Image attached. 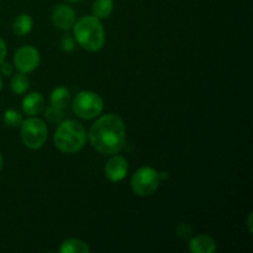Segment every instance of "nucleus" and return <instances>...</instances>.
Returning <instances> with one entry per match:
<instances>
[{
	"label": "nucleus",
	"mask_w": 253,
	"mask_h": 253,
	"mask_svg": "<svg viewBox=\"0 0 253 253\" xmlns=\"http://www.w3.org/2000/svg\"><path fill=\"white\" fill-rule=\"evenodd\" d=\"M63 109L56 108L53 105H49L48 108L44 111V116H46L47 120L52 124H58L61 123L62 119H63Z\"/></svg>",
	"instance_id": "a211bd4d"
},
{
	"label": "nucleus",
	"mask_w": 253,
	"mask_h": 253,
	"mask_svg": "<svg viewBox=\"0 0 253 253\" xmlns=\"http://www.w3.org/2000/svg\"><path fill=\"white\" fill-rule=\"evenodd\" d=\"M86 132L81 123L74 120L63 121L54 133V143L62 152L76 153L83 148Z\"/></svg>",
	"instance_id": "7ed1b4c3"
},
{
	"label": "nucleus",
	"mask_w": 253,
	"mask_h": 253,
	"mask_svg": "<svg viewBox=\"0 0 253 253\" xmlns=\"http://www.w3.org/2000/svg\"><path fill=\"white\" fill-rule=\"evenodd\" d=\"M52 22L61 30H71L76 24V12L66 4L57 5L52 11Z\"/></svg>",
	"instance_id": "6e6552de"
},
{
	"label": "nucleus",
	"mask_w": 253,
	"mask_h": 253,
	"mask_svg": "<svg viewBox=\"0 0 253 253\" xmlns=\"http://www.w3.org/2000/svg\"><path fill=\"white\" fill-rule=\"evenodd\" d=\"M189 250L194 253H212L216 251V244L211 237L207 235H199V236L192 239L189 244Z\"/></svg>",
	"instance_id": "9b49d317"
},
{
	"label": "nucleus",
	"mask_w": 253,
	"mask_h": 253,
	"mask_svg": "<svg viewBox=\"0 0 253 253\" xmlns=\"http://www.w3.org/2000/svg\"><path fill=\"white\" fill-rule=\"evenodd\" d=\"M114 10V1L113 0H95L91 6L93 16L96 19H106L111 15Z\"/></svg>",
	"instance_id": "ddd939ff"
},
{
	"label": "nucleus",
	"mask_w": 253,
	"mask_h": 253,
	"mask_svg": "<svg viewBox=\"0 0 253 253\" xmlns=\"http://www.w3.org/2000/svg\"><path fill=\"white\" fill-rule=\"evenodd\" d=\"M89 140L98 152L104 155H115L125 146V124L114 114L103 116L90 127Z\"/></svg>",
	"instance_id": "f257e3e1"
},
{
	"label": "nucleus",
	"mask_w": 253,
	"mask_h": 253,
	"mask_svg": "<svg viewBox=\"0 0 253 253\" xmlns=\"http://www.w3.org/2000/svg\"><path fill=\"white\" fill-rule=\"evenodd\" d=\"M2 86V79H1V76H0V89H1Z\"/></svg>",
	"instance_id": "b1692460"
},
{
	"label": "nucleus",
	"mask_w": 253,
	"mask_h": 253,
	"mask_svg": "<svg viewBox=\"0 0 253 253\" xmlns=\"http://www.w3.org/2000/svg\"><path fill=\"white\" fill-rule=\"evenodd\" d=\"M161 183L160 173L151 167H142L133 174L131 188L140 197H148L157 190Z\"/></svg>",
	"instance_id": "39448f33"
},
{
	"label": "nucleus",
	"mask_w": 253,
	"mask_h": 253,
	"mask_svg": "<svg viewBox=\"0 0 253 253\" xmlns=\"http://www.w3.org/2000/svg\"><path fill=\"white\" fill-rule=\"evenodd\" d=\"M44 106V99L40 93H31L22 100V110L27 115H37Z\"/></svg>",
	"instance_id": "9d476101"
},
{
	"label": "nucleus",
	"mask_w": 253,
	"mask_h": 253,
	"mask_svg": "<svg viewBox=\"0 0 253 253\" xmlns=\"http://www.w3.org/2000/svg\"><path fill=\"white\" fill-rule=\"evenodd\" d=\"M61 253H89L90 249L85 242L81 241L77 239H69L62 244L61 249H59Z\"/></svg>",
	"instance_id": "2eb2a0df"
},
{
	"label": "nucleus",
	"mask_w": 253,
	"mask_h": 253,
	"mask_svg": "<svg viewBox=\"0 0 253 253\" xmlns=\"http://www.w3.org/2000/svg\"><path fill=\"white\" fill-rule=\"evenodd\" d=\"M4 123L10 127H16L22 124V115L17 110L9 109L4 113Z\"/></svg>",
	"instance_id": "f3484780"
},
{
	"label": "nucleus",
	"mask_w": 253,
	"mask_h": 253,
	"mask_svg": "<svg viewBox=\"0 0 253 253\" xmlns=\"http://www.w3.org/2000/svg\"><path fill=\"white\" fill-rule=\"evenodd\" d=\"M14 64L21 73L35 71L40 64V53L35 47L24 46L16 51L14 56Z\"/></svg>",
	"instance_id": "0eeeda50"
},
{
	"label": "nucleus",
	"mask_w": 253,
	"mask_h": 253,
	"mask_svg": "<svg viewBox=\"0 0 253 253\" xmlns=\"http://www.w3.org/2000/svg\"><path fill=\"white\" fill-rule=\"evenodd\" d=\"M177 234L182 239H188L192 234V227L188 224H179L177 226Z\"/></svg>",
	"instance_id": "6ab92c4d"
},
{
	"label": "nucleus",
	"mask_w": 253,
	"mask_h": 253,
	"mask_svg": "<svg viewBox=\"0 0 253 253\" xmlns=\"http://www.w3.org/2000/svg\"><path fill=\"white\" fill-rule=\"evenodd\" d=\"M12 66L10 63H5V62H1V73L4 76H11L12 74Z\"/></svg>",
	"instance_id": "412c9836"
},
{
	"label": "nucleus",
	"mask_w": 253,
	"mask_h": 253,
	"mask_svg": "<svg viewBox=\"0 0 253 253\" xmlns=\"http://www.w3.org/2000/svg\"><path fill=\"white\" fill-rule=\"evenodd\" d=\"M77 42L89 52H96L105 43V31L100 20L95 16H85L74 24Z\"/></svg>",
	"instance_id": "f03ea898"
},
{
	"label": "nucleus",
	"mask_w": 253,
	"mask_h": 253,
	"mask_svg": "<svg viewBox=\"0 0 253 253\" xmlns=\"http://www.w3.org/2000/svg\"><path fill=\"white\" fill-rule=\"evenodd\" d=\"M5 56H6V44L0 39V64H1V62H4Z\"/></svg>",
	"instance_id": "4be33fe9"
},
{
	"label": "nucleus",
	"mask_w": 253,
	"mask_h": 253,
	"mask_svg": "<svg viewBox=\"0 0 253 253\" xmlns=\"http://www.w3.org/2000/svg\"><path fill=\"white\" fill-rule=\"evenodd\" d=\"M61 47H62V49H63V51H67V52L73 51V49H74V40L72 39L71 36H68V35H67V36H64L63 39H62Z\"/></svg>",
	"instance_id": "aec40b11"
},
{
	"label": "nucleus",
	"mask_w": 253,
	"mask_h": 253,
	"mask_svg": "<svg viewBox=\"0 0 253 253\" xmlns=\"http://www.w3.org/2000/svg\"><path fill=\"white\" fill-rule=\"evenodd\" d=\"M49 100H51V105L59 109H64L71 100V91L64 86H59L52 91Z\"/></svg>",
	"instance_id": "f8f14e48"
},
{
	"label": "nucleus",
	"mask_w": 253,
	"mask_h": 253,
	"mask_svg": "<svg viewBox=\"0 0 253 253\" xmlns=\"http://www.w3.org/2000/svg\"><path fill=\"white\" fill-rule=\"evenodd\" d=\"M73 110L79 118L90 120L100 115L103 111V100L93 91H81L73 101Z\"/></svg>",
	"instance_id": "20e7f679"
},
{
	"label": "nucleus",
	"mask_w": 253,
	"mask_h": 253,
	"mask_svg": "<svg viewBox=\"0 0 253 253\" xmlns=\"http://www.w3.org/2000/svg\"><path fill=\"white\" fill-rule=\"evenodd\" d=\"M10 86H11V90L14 93L24 94L29 89L30 81L24 73H19L12 77L11 82H10Z\"/></svg>",
	"instance_id": "dca6fc26"
},
{
	"label": "nucleus",
	"mask_w": 253,
	"mask_h": 253,
	"mask_svg": "<svg viewBox=\"0 0 253 253\" xmlns=\"http://www.w3.org/2000/svg\"><path fill=\"white\" fill-rule=\"evenodd\" d=\"M127 161L121 156H114L105 166V175L111 182H120L127 174Z\"/></svg>",
	"instance_id": "1a4fd4ad"
},
{
	"label": "nucleus",
	"mask_w": 253,
	"mask_h": 253,
	"mask_svg": "<svg viewBox=\"0 0 253 253\" xmlns=\"http://www.w3.org/2000/svg\"><path fill=\"white\" fill-rule=\"evenodd\" d=\"M1 167H2V156L1 153H0V169H1Z\"/></svg>",
	"instance_id": "5701e85b"
},
{
	"label": "nucleus",
	"mask_w": 253,
	"mask_h": 253,
	"mask_svg": "<svg viewBox=\"0 0 253 253\" xmlns=\"http://www.w3.org/2000/svg\"><path fill=\"white\" fill-rule=\"evenodd\" d=\"M66 1H68V2H76V1H79V0H66Z\"/></svg>",
	"instance_id": "393cba45"
},
{
	"label": "nucleus",
	"mask_w": 253,
	"mask_h": 253,
	"mask_svg": "<svg viewBox=\"0 0 253 253\" xmlns=\"http://www.w3.org/2000/svg\"><path fill=\"white\" fill-rule=\"evenodd\" d=\"M32 29V19L30 15L22 14L14 20L12 24V31L17 36H25L29 34Z\"/></svg>",
	"instance_id": "4468645a"
},
{
	"label": "nucleus",
	"mask_w": 253,
	"mask_h": 253,
	"mask_svg": "<svg viewBox=\"0 0 253 253\" xmlns=\"http://www.w3.org/2000/svg\"><path fill=\"white\" fill-rule=\"evenodd\" d=\"M21 138L26 147L32 150L42 147L47 140V127L43 121L37 118H30L22 121Z\"/></svg>",
	"instance_id": "423d86ee"
}]
</instances>
